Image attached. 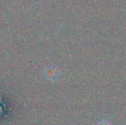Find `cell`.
Listing matches in <instances>:
<instances>
[{
	"instance_id": "obj_1",
	"label": "cell",
	"mask_w": 126,
	"mask_h": 125,
	"mask_svg": "<svg viewBox=\"0 0 126 125\" xmlns=\"http://www.w3.org/2000/svg\"><path fill=\"white\" fill-rule=\"evenodd\" d=\"M59 75V71L55 67H49L46 70V76L50 81H55Z\"/></svg>"
},
{
	"instance_id": "obj_2",
	"label": "cell",
	"mask_w": 126,
	"mask_h": 125,
	"mask_svg": "<svg viewBox=\"0 0 126 125\" xmlns=\"http://www.w3.org/2000/svg\"><path fill=\"white\" fill-rule=\"evenodd\" d=\"M97 125H111V124H110L109 121H107V120H102V121H100V122H99Z\"/></svg>"
}]
</instances>
